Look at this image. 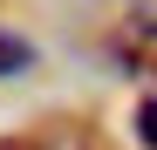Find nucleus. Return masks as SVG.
I'll list each match as a JSON object with an SVG mask.
<instances>
[{
  "mask_svg": "<svg viewBox=\"0 0 157 150\" xmlns=\"http://www.w3.org/2000/svg\"><path fill=\"white\" fill-rule=\"evenodd\" d=\"M116 48V62L123 68H137V75H157V14H137V21H123V28L109 34Z\"/></svg>",
  "mask_w": 157,
  "mask_h": 150,
  "instance_id": "f257e3e1",
  "label": "nucleus"
},
{
  "mask_svg": "<svg viewBox=\"0 0 157 150\" xmlns=\"http://www.w3.org/2000/svg\"><path fill=\"white\" fill-rule=\"evenodd\" d=\"M21 68H34V48L21 34H0V75H21Z\"/></svg>",
  "mask_w": 157,
  "mask_h": 150,
  "instance_id": "f03ea898",
  "label": "nucleus"
},
{
  "mask_svg": "<svg viewBox=\"0 0 157 150\" xmlns=\"http://www.w3.org/2000/svg\"><path fill=\"white\" fill-rule=\"evenodd\" d=\"M137 137L157 150V96H150V103H137Z\"/></svg>",
  "mask_w": 157,
  "mask_h": 150,
  "instance_id": "7ed1b4c3",
  "label": "nucleus"
},
{
  "mask_svg": "<svg viewBox=\"0 0 157 150\" xmlns=\"http://www.w3.org/2000/svg\"><path fill=\"white\" fill-rule=\"evenodd\" d=\"M0 150H34V143L28 137H0Z\"/></svg>",
  "mask_w": 157,
  "mask_h": 150,
  "instance_id": "20e7f679",
  "label": "nucleus"
}]
</instances>
